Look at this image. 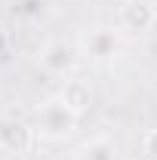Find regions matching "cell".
<instances>
[{
	"label": "cell",
	"mask_w": 157,
	"mask_h": 160,
	"mask_svg": "<svg viewBox=\"0 0 157 160\" xmlns=\"http://www.w3.org/2000/svg\"><path fill=\"white\" fill-rule=\"evenodd\" d=\"M0 145L13 154H25L34 145V129L22 120H3L0 123Z\"/></svg>",
	"instance_id": "obj_2"
},
{
	"label": "cell",
	"mask_w": 157,
	"mask_h": 160,
	"mask_svg": "<svg viewBox=\"0 0 157 160\" xmlns=\"http://www.w3.org/2000/svg\"><path fill=\"white\" fill-rule=\"evenodd\" d=\"M114 34L111 31H93L89 37H86V49L93 52V56H99V59H105V56H111L114 52Z\"/></svg>",
	"instance_id": "obj_7"
},
{
	"label": "cell",
	"mask_w": 157,
	"mask_h": 160,
	"mask_svg": "<svg viewBox=\"0 0 157 160\" xmlns=\"http://www.w3.org/2000/svg\"><path fill=\"white\" fill-rule=\"evenodd\" d=\"M80 160H120L117 151H114V145L108 139H93L83 145V151H80Z\"/></svg>",
	"instance_id": "obj_6"
},
{
	"label": "cell",
	"mask_w": 157,
	"mask_h": 160,
	"mask_svg": "<svg viewBox=\"0 0 157 160\" xmlns=\"http://www.w3.org/2000/svg\"><path fill=\"white\" fill-rule=\"evenodd\" d=\"M142 151L148 160H157V129H151L145 139H142Z\"/></svg>",
	"instance_id": "obj_8"
},
{
	"label": "cell",
	"mask_w": 157,
	"mask_h": 160,
	"mask_svg": "<svg viewBox=\"0 0 157 160\" xmlns=\"http://www.w3.org/2000/svg\"><path fill=\"white\" fill-rule=\"evenodd\" d=\"M126 160H136V157H126Z\"/></svg>",
	"instance_id": "obj_10"
},
{
	"label": "cell",
	"mask_w": 157,
	"mask_h": 160,
	"mask_svg": "<svg viewBox=\"0 0 157 160\" xmlns=\"http://www.w3.org/2000/svg\"><path fill=\"white\" fill-rule=\"evenodd\" d=\"M120 22H123V28H129V31H151L157 22V9L151 3H145V0H129V3H123V9H120Z\"/></svg>",
	"instance_id": "obj_3"
},
{
	"label": "cell",
	"mask_w": 157,
	"mask_h": 160,
	"mask_svg": "<svg viewBox=\"0 0 157 160\" xmlns=\"http://www.w3.org/2000/svg\"><path fill=\"white\" fill-rule=\"evenodd\" d=\"M43 68L46 71H53V74H65V71H71V65L77 62V49L71 46V43H49L46 49H43Z\"/></svg>",
	"instance_id": "obj_5"
},
{
	"label": "cell",
	"mask_w": 157,
	"mask_h": 160,
	"mask_svg": "<svg viewBox=\"0 0 157 160\" xmlns=\"http://www.w3.org/2000/svg\"><path fill=\"white\" fill-rule=\"evenodd\" d=\"M74 123H77V114L68 111L59 99L46 102V105H40V111H37V136L53 139V142L68 139L74 132Z\"/></svg>",
	"instance_id": "obj_1"
},
{
	"label": "cell",
	"mask_w": 157,
	"mask_h": 160,
	"mask_svg": "<svg viewBox=\"0 0 157 160\" xmlns=\"http://www.w3.org/2000/svg\"><path fill=\"white\" fill-rule=\"evenodd\" d=\"M3 46H6V34H3V28H0V52H3Z\"/></svg>",
	"instance_id": "obj_9"
},
{
	"label": "cell",
	"mask_w": 157,
	"mask_h": 160,
	"mask_svg": "<svg viewBox=\"0 0 157 160\" xmlns=\"http://www.w3.org/2000/svg\"><path fill=\"white\" fill-rule=\"evenodd\" d=\"M59 102L68 108V111H74V114H83L86 108H89V102H93V89H89V83L80 77H71L62 83V92H59Z\"/></svg>",
	"instance_id": "obj_4"
}]
</instances>
